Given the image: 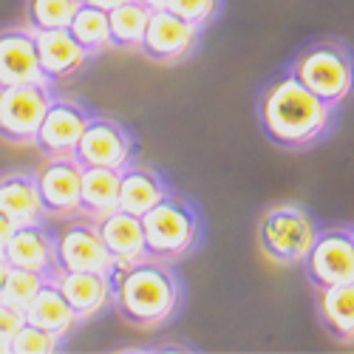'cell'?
Returning <instances> with one entry per match:
<instances>
[{
    "instance_id": "obj_3",
    "label": "cell",
    "mask_w": 354,
    "mask_h": 354,
    "mask_svg": "<svg viewBox=\"0 0 354 354\" xmlns=\"http://www.w3.org/2000/svg\"><path fill=\"white\" fill-rule=\"evenodd\" d=\"M139 221H142L147 258H156L165 263L185 258L198 244V235H201L196 210L170 190L145 216H139Z\"/></svg>"
},
{
    "instance_id": "obj_5",
    "label": "cell",
    "mask_w": 354,
    "mask_h": 354,
    "mask_svg": "<svg viewBox=\"0 0 354 354\" xmlns=\"http://www.w3.org/2000/svg\"><path fill=\"white\" fill-rule=\"evenodd\" d=\"M317 227L312 216L295 204H278L258 224V247L278 267H298L315 244Z\"/></svg>"
},
{
    "instance_id": "obj_26",
    "label": "cell",
    "mask_w": 354,
    "mask_h": 354,
    "mask_svg": "<svg viewBox=\"0 0 354 354\" xmlns=\"http://www.w3.org/2000/svg\"><path fill=\"white\" fill-rule=\"evenodd\" d=\"M48 281V275L35 272V270H23V267H9L3 289H0V301L15 306V309H26L28 301L37 295V289Z\"/></svg>"
},
{
    "instance_id": "obj_21",
    "label": "cell",
    "mask_w": 354,
    "mask_h": 354,
    "mask_svg": "<svg viewBox=\"0 0 354 354\" xmlns=\"http://www.w3.org/2000/svg\"><path fill=\"white\" fill-rule=\"evenodd\" d=\"M167 193V185L151 167L128 165L120 170V210L131 216H145Z\"/></svg>"
},
{
    "instance_id": "obj_33",
    "label": "cell",
    "mask_w": 354,
    "mask_h": 354,
    "mask_svg": "<svg viewBox=\"0 0 354 354\" xmlns=\"http://www.w3.org/2000/svg\"><path fill=\"white\" fill-rule=\"evenodd\" d=\"M6 272H9V263L0 258V289H3V281H6Z\"/></svg>"
},
{
    "instance_id": "obj_17",
    "label": "cell",
    "mask_w": 354,
    "mask_h": 354,
    "mask_svg": "<svg viewBox=\"0 0 354 354\" xmlns=\"http://www.w3.org/2000/svg\"><path fill=\"white\" fill-rule=\"evenodd\" d=\"M315 309L320 326L335 340L351 346L354 340V281L315 289Z\"/></svg>"
},
{
    "instance_id": "obj_10",
    "label": "cell",
    "mask_w": 354,
    "mask_h": 354,
    "mask_svg": "<svg viewBox=\"0 0 354 354\" xmlns=\"http://www.w3.org/2000/svg\"><path fill=\"white\" fill-rule=\"evenodd\" d=\"M54 232L57 247V267L60 270H88V272H108L111 255L100 239L94 218L71 216Z\"/></svg>"
},
{
    "instance_id": "obj_6",
    "label": "cell",
    "mask_w": 354,
    "mask_h": 354,
    "mask_svg": "<svg viewBox=\"0 0 354 354\" xmlns=\"http://www.w3.org/2000/svg\"><path fill=\"white\" fill-rule=\"evenodd\" d=\"M54 88L46 82H23L0 88V139L9 145H35V133Z\"/></svg>"
},
{
    "instance_id": "obj_9",
    "label": "cell",
    "mask_w": 354,
    "mask_h": 354,
    "mask_svg": "<svg viewBox=\"0 0 354 354\" xmlns=\"http://www.w3.org/2000/svg\"><path fill=\"white\" fill-rule=\"evenodd\" d=\"M306 281L312 289L354 281V235L348 227L323 230L315 235V244L304 258Z\"/></svg>"
},
{
    "instance_id": "obj_8",
    "label": "cell",
    "mask_w": 354,
    "mask_h": 354,
    "mask_svg": "<svg viewBox=\"0 0 354 354\" xmlns=\"http://www.w3.org/2000/svg\"><path fill=\"white\" fill-rule=\"evenodd\" d=\"M198 32L193 23L176 17L167 9H156L151 12L145 23V32L142 40L136 46V51H142L151 63L159 66H176V63H185L187 57L196 51L198 46Z\"/></svg>"
},
{
    "instance_id": "obj_23",
    "label": "cell",
    "mask_w": 354,
    "mask_h": 354,
    "mask_svg": "<svg viewBox=\"0 0 354 354\" xmlns=\"http://www.w3.org/2000/svg\"><path fill=\"white\" fill-rule=\"evenodd\" d=\"M147 17H151V9H145L139 0H125V3L108 9V43H111V48L136 51Z\"/></svg>"
},
{
    "instance_id": "obj_30",
    "label": "cell",
    "mask_w": 354,
    "mask_h": 354,
    "mask_svg": "<svg viewBox=\"0 0 354 354\" xmlns=\"http://www.w3.org/2000/svg\"><path fill=\"white\" fill-rule=\"evenodd\" d=\"M12 230H15V224H12V221H9L3 213H0V247L6 244V239L12 235Z\"/></svg>"
},
{
    "instance_id": "obj_31",
    "label": "cell",
    "mask_w": 354,
    "mask_h": 354,
    "mask_svg": "<svg viewBox=\"0 0 354 354\" xmlns=\"http://www.w3.org/2000/svg\"><path fill=\"white\" fill-rule=\"evenodd\" d=\"M82 3H91V6H100V9H113V6H120V3H125V0H82Z\"/></svg>"
},
{
    "instance_id": "obj_13",
    "label": "cell",
    "mask_w": 354,
    "mask_h": 354,
    "mask_svg": "<svg viewBox=\"0 0 354 354\" xmlns=\"http://www.w3.org/2000/svg\"><path fill=\"white\" fill-rule=\"evenodd\" d=\"M0 258L9 267L35 270L43 275H54L57 270V247H54V232L37 221V224H17L6 244L0 247Z\"/></svg>"
},
{
    "instance_id": "obj_15",
    "label": "cell",
    "mask_w": 354,
    "mask_h": 354,
    "mask_svg": "<svg viewBox=\"0 0 354 354\" xmlns=\"http://www.w3.org/2000/svg\"><path fill=\"white\" fill-rule=\"evenodd\" d=\"M51 281L63 292L77 323L91 320L111 306V289L105 272H88V270H60L57 267Z\"/></svg>"
},
{
    "instance_id": "obj_19",
    "label": "cell",
    "mask_w": 354,
    "mask_h": 354,
    "mask_svg": "<svg viewBox=\"0 0 354 354\" xmlns=\"http://www.w3.org/2000/svg\"><path fill=\"white\" fill-rule=\"evenodd\" d=\"M97 230H100V239H102L111 261H139V258H147L139 216H131L125 210H113V213L97 218Z\"/></svg>"
},
{
    "instance_id": "obj_1",
    "label": "cell",
    "mask_w": 354,
    "mask_h": 354,
    "mask_svg": "<svg viewBox=\"0 0 354 354\" xmlns=\"http://www.w3.org/2000/svg\"><path fill=\"white\" fill-rule=\"evenodd\" d=\"M105 278L111 306L136 329H156L179 309V281L165 261H111Z\"/></svg>"
},
{
    "instance_id": "obj_29",
    "label": "cell",
    "mask_w": 354,
    "mask_h": 354,
    "mask_svg": "<svg viewBox=\"0 0 354 354\" xmlns=\"http://www.w3.org/2000/svg\"><path fill=\"white\" fill-rule=\"evenodd\" d=\"M23 309H15L0 301V354H9V340L23 323Z\"/></svg>"
},
{
    "instance_id": "obj_24",
    "label": "cell",
    "mask_w": 354,
    "mask_h": 354,
    "mask_svg": "<svg viewBox=\"0 0 354 354\" xmlns=\"http://www.w3.org/2000/svg\"><path fill=\"white\" fill-rule=\"evenodd\" d=\"M66 28L88 57H97V54L111 48V43H108V12L100 6L80 3V9L74 12V17Z\"/></svg>"
},
{
    "instance_id": "obj_32",
    "label": "cell",
    "mask_w": 354,
    "mask_h": 354,
    "mask_svg": "<svg viewBox=\"0 0 354 354\" xmlns=\"http://www.w3.org/2000/svg\"><path fill=\"white\" fill-rule=\"evenodd\" d=\"M139 3H142L145 9H151V12H156V9H165V6H167V0H139Z\"/></svg>"
},
{
    "instance_id": "obj_25",
    "label": "cell",
    "mask_w": 354,
    "mask_h": 354,
    "mask_svg": "<svg viewBox=\"0 0 354 354\" xmlns=\"http://www.w3.org/2000/svg\"><path fill=\"white\" fill-rule=\"evenodd\" d=\"M82 0H26V26L32 32L66 28Z\"/></svg>"
},
{
    "instance_id": "obj_4",
    "label": "cell",
    "mask_w": 354,
    "mask_h": 354,
    "mask_svg": "<svg viewBox=\"0 0 354 354\" xmlns=\"http://www.w3.org/2000/svg\"><path fill=\"white\" fill-rule=\"evenodd\" d=\"M289 74L329 108H340L351 91V57L337 40H323L295 57Z\"/></svg>"
},
{
    "instance_id": "obj_20",
    "label": "cell",
    "mask_w": 354,
    "mask_h": 354,
    "mask_svg": "<svg viewBox=\"0 0 354 354\" xmlns=\"http://www.w3.org/2000/svg\"><path fill=\"white\" fill-rule=\"evenodd\" d=\"M120 210V170L111 167H82L80 179V216L102 218Z\"/></svg>"
},
{
    "instance_id": "obj_14",
    "label": "cell",
    "mask_w": 354,
    "mask_h": 354,
    "mask_svg": "<svg viewBox=\"0 0 354 354\" xmlns=\"http://www.w3.org/2000/svg\"><path fill=\"white\" fill-rule=\"evenodd\" d=\"M35 46H37V60H40V74L43 82L57 88L77 77L85 63L91 60L80 43L68 35V28H48V32H35Z\"/></svg>"
},
{
    "instance_id": "obj_11",
    "label": "cell",
    "mask_w": 354,
    "mask_h": 354,
    "mask_svg": "<svg viewBox=\"0 0 354 354\" xmlns=\"http://www.w3.org/2000/svg\"><path fill=\"white\" fill-rule=\"evenodd\" d=\"M40 204L46 218H71L80 216V179L82 165L66 153V156H46V162L35 173Z\"/></svg>"
},
{
    "instance_id": "obj_22",
    "label": "cell",
    "mask_w": 354,
    "mask_h": 354,
    "mask_svg": "<svg viewBox=\"0 0 354 354\" xmlns=\"http://www.w3.org/2000/svg\"><path fill=\"white\" fill-rule=\"evenodd\" d=\"M23 317L28 323H35V326L54 332L57 337L71 335V329L77 326V315L71 312L68 301L63 298V292L57 289V283L51 278L37 289L35 298L28 301V306L23 309Z\"/></svg>"
},
{
    "instance_id": "obj_12",
    "label": "cell",
    "mask_w": 354,
    "mask_h": 354,
    "mask_svg": "<svg viewBox=\"0 0 354 354\" xmlns=\"http://www.w3.org/2000/svg\"><path fill=\"white\" fill-rule=\"evenodd\" d=\"M88 120H91V111L85 105L66 100V97H57L51 100V105L46 108L40 128L35 133V147L43 156H66L74 151L77 139L82 136Z\"/></svg>"
},
{
    "instance_id": "obj_27",
    "label": "cell",
    "mask_w": 354,
    "mask_h": 354,
    "mask_svg": "<svg viewBox=\"0 0 354 354\" xmlns=\"http://www.w3.org/2000/svg\"><path fill=\"white\" fill-rule=\"evenodd\" d=\"M60 343H63V337H57L54 332L23 320L20 329L9 340V354H51L60 348Z\"/></svg>"
},
{
    "instance_id": "obj_16",
    "label": "cell",
    "mask_w": 354,
    "mask_h": 354,
    "mask_svg": "<svg viewBox=\"0 0 354 354\" xmlns=\"http://www.w3.org/2000/svg\"><path fill=\"white\" fill-rule=\"evenodd\" d=\"M43 82L35 32L28 26H12L0 32V88Z\"/></svg>"
},
{
    "instance_id": "obj_7",
    "label": "cell",
    "mask_w": 354,
    "mask_h": 354,
    "mask_svg": "<svg viewBox=\"0 0 354 354\" xmlns=\"http://www.w3.org/2000/svg\"><path fill=\"white\" fill-rule=\"evenodd\" d=\"M136 142L131 131L111 120V116H94L88 120L82 136L77 139L71 156L82 167H111V170H122L133 162Z\"/></svg>"
},
{
    "instance_id": "obj_18",
    "label": "cell",
    "mask_w": 354,
    "mask_h": 354,
    "mask_svg": "<svg viewBox=\"0 0 354 354\" xmlns=\"http://www.w3.org/2000/svg\"><path fill=\"white\" fill-rule=\"evenodd\" d=\"M0 213L15 227L46 221L37 179L28 173H3L0 176Z\"/></svg>"
},
{
    "instance_id": "obj_2",
    "label": "cell",
    "mask_w": 354,
    "mask_h": 354,
    "mask_svg": "<svg viewBox=\"0 0 354 354\" xmlns=\"http://www.w3.org/2000/svg\"><path fill=\"white\" fill-rule=\"evenodd\" d=\"M332 113L335 108L320 102L292 74L267 85L258 111L267 139L283 151H306L320 142L332 125Z\"/></svg>"
},
{
    "instance_id": "obj_28",
    "label": "cell",
    "mask_w": 354,
    "mask_h": 354,
    "mask_svg": "<svg viewBox=\"0 0 354 354\" xmlns=\"http://www.w3.org/2000/svg\"><path fill=\"white\" fill-rule=\"evenodd\" d=\"M167 12L193 23L196 28H204L218 12V0H167Z\"/></svg>"
}]
</instances>
